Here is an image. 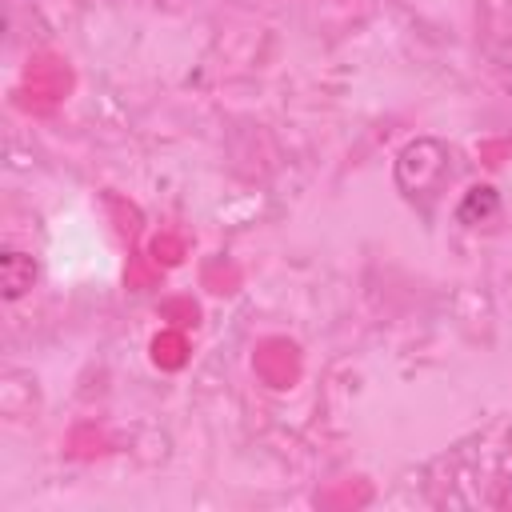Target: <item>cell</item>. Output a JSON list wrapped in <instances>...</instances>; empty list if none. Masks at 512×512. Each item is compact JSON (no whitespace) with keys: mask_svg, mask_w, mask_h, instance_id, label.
Here are the masks:
<instances>
[{"mask_svg":"<svg viewBox=\"0 0 512 512\" xmlns=\"http://www.w3.org/2000/svg\"><path fill=\"white\" fill-rule=\"evenodd\" d=\"M36 260L32 252L24 248H4L0 252V288H4V300H20L32 284H36Z\"/></svg>","mask_w":512,"mask_h":512,"instance_id":"obj_2","label":"cell"},{"mask_svg":"<svg viewBox=\"0 0 512 512\" xmlns=\"http://www.w3.org/2000/svg\"><path fill=\"white\" fill-rule=\"evenodd\" d=\"M448 160H452V152L436 136H420V140L404 144V152L396 156V184H400V192L412 196V200L440 192V184L448 176Z\"/></svg>","mask_w":512,"mask_h":512,"instance_id":"obj_1","label":"cell"},{"mask_svg":"<svg viewBox=\"0 0 512 512\" xmlns=\"http://www.w3.org/2000/svg\"><path fill=\"white\" fill-rule=\"evenodd\" d=\"M500 212V192L492 184H472L464 192V200L456 204V220L460 224H488Z\"/></svg>","mask_w":512,"mask_h":512,"instance_id":"obj_3","label":"cell"}]
</instances>
